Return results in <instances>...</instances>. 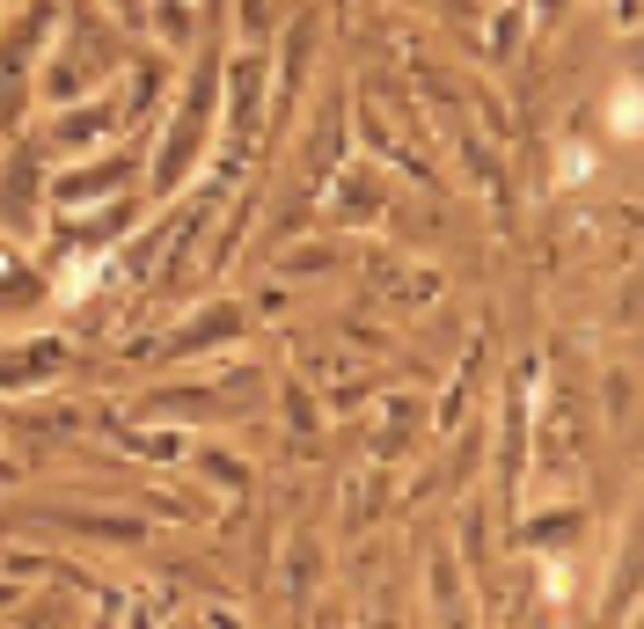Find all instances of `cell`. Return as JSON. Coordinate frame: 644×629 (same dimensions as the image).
<instances>
[{
	"label": "cell",
	"instance_id": "obj_1",
	"mask_svg": "<svg viewBox=\"0 0 644 629\" xmlns=\"http://www.w3.org/2000/svg\"><path fill=\"white\" fill-rule=\"evenodd\" d=\"M608 124H616L622 140L637 132V88H616V103H608Z\"/></svg>",
	"mask_w": 644,
	"mask_h": 629
}]
</instances>
